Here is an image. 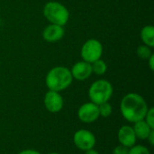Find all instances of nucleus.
I'll list each match as a JSON object with an SVG mask.
<instances>
[{"mask_svg": "<svg viewBox=\"0 0 154 154\" xmlns=\"http://www.w3.org/2000/svg\"><path fill=\"white\" fill-rule=\"evenodd\" d=\"M43 15L51 23L64 26L69 19V12L68 8L55 1L46 3L43 7Z\"/></svg>", "mask_w": 154, "mask_h": 154, "instance_id": "3", "label": "nucleus"}, {"mask_svg": "<svg viewBox=\"0 0 154 154\" xmlns=\"http://www.w3.org/2000/svg\"><path fill=\"white\" fill-rule=\"evenodd\" d=\"M73 77L70 70L65 66H55L51 68L45 77V84L49 90L62 92L72 84Z\"/></svg>", "mask_w": 154, "mask_h": 154, "instance_id": "2", "label": "nucleus"}, {"mask_svg": "<svg viewBox=\"0 0 154 154\" xmlns=\"http://www.w3.org/2000/svg\"><path fill=\"white\" fill-rule=\"evenodd\" d=\"M129 154H151V152L143 145H134L129 148Z\"/></svg>", "mask_w": 154, "mask_h": 154, "instance_id": "17", "label": "nucleus"}, {"mask_svg": "<svg viewBox=\"0 0 154 154\" xmlns=\"http://www.w3.org/2000/svg\"><path fill=\"white\" fill-rule=\"evenodd\" d=\"M120 109L123 117L126 121L134 123L144 119L149 107L142 95L136 93H130L123 97Z\"/></svg>", "mask_w": 154, "mask_h": 154, "instance_id": "1", "label": "nucleus"}, {"mask_svg": "<svg viewBox=\"0 0 154 154\" xmlns=\"http://www.w3.org/2000/svg\"><path fill=\"white\" fill-rule=\"evenodd\" d=\"M80 54L84 61L92 64L101 58L103 54V45L97 39H88L82 45Z\"/></svg>", "mask_w": 154, "mask_h": 154, "instance_id": "5", "label": "nucleus"}, {"mask_svg": "<svg viewBox=\"0 0 154 154\" xmlns=\"http://www.w3.org/2000/svg\"><path fill=\"white\" fill-rule=\"evenodd\" d=\"M73 141L77 148L84 152L93 149L96 145L95 135L88 130H79L76 132Z\"/></svg>", "mask_w": 154, "mask_h": 154, "instance_id": "6", "label": "nucleus"}, {"mask_svg": "<svg viewBox=\"0 0 154 154\" xmlns=\"http://www.w3.org/2000/svg\"><path fill=\"white\" fill-rule=\"evenodd\" d=\"M65 30L62 25L56 24H50L42 31V37L46 42L55 43L63 38Z\"/></svg>", "mask_w": 154, "mask_h": 154, "instance_id": "10", "label": "nucleus"}, {"mask_svg": "<svg viewBox=\"0 0 154 154\" xmlns=\"http://www.w3.org/2000/svg\"><path fill=\"white\" fill-rule=\"evenodd\" d=\"M98 105L90 102L82 104L78 111L79 119L85 123H91L99 118Z\"/></svg>", "mask_w": 154, "mask_h": 154, "instance_id": "7", "label": "nucleus"}, {"mask_svg": "<svg viewBox=\"0 0 154 154\" xmlns=\"http://www.w3.org/2000/svg\"><path fill=\"white\" fill-rule=\"evenodd\" d=\"M91 66H92V73L97 75H103L107 71L106 63L104 60H102L101 58L93 62L91 64Z\"/></svg>", "mask_w": 154, "mask_h": 154, "instance_id": "14", "label": "nucleus"}, {"mask_svg": "<svg viewBox=\"0 0 154 154\" xmlns=\"http://www.w3.org/2000/svg\"><path fill=\"white\" fill-rule=\"evenodd\" d=\"M148 62H149V66H150V69L152 70V71H153L154 70V54H152L148 59Z\"/></svg>", "mask_w": 154, "mask_h": 154, "instance_id": "20", "label": "nucleus"}, {"mask_svg": "<svg viewBox=\"0 0 154 154\" xmlns=\"http://www.w3.org/2000/svg\"><path fill=\"white\" fill-rule=\"evenodd\" d=\"M141 39L144 44L150 46L151 48L154 46V27L151 25H145L141 30Z\"/></svg>", "mask_w": 154, "mask_h": 154, "instance_id": "13", "label": "nucleus"}, {"mask_svg": "<svg viewBox=\"0 0 154 154\" xmlns=\"http://www.w3.org/2000/svg\"><path fill=\"white\" fill-rule=\"evenodd\" d=\"M133 128H134L136 138L140 140H146L149 134L151 133V132L154 130L149 126V124L145 122L144 119L134 123V125Z\"/></svg>", "mask_w": 154, "mask_h": 154, "instance_id": "12", "label": "nucleus"}, {"mask_svg": "<svg viewBox=\"0 0 154 154\" xmlns=\"http://www.w3.org/2000/svg\"><path fill=\"white\" fill-rule=\"evenodd\" d=\"M71 75L73 79L78 81H85L88 79L92 73V66L90 63H88L84 60L76 63L70 69Z\"/></svg>", "mask_w": 154, "mask_h": 154, "instance_id": "9", "label": "nucleus"}, {"mask_svg": "<svg viewBox=\"0 0 154 154\" xmlns=\"http://www.w3.org/2000/svg\"><path fill=\"white\" fill-rule=\"evenodd\" d=\"M113 85L107 80L100 79L94 82L88 90L90 101L97 105L108 102L113 95Z\"/></svg>", "mask_w": 154, "mask_h": 154, "instance_id": "4", "label": "nucleus"}, {"mask_svg": "<svg viewBox=\"0 0 154 154\" xmlns=\"http://www.w3.org/2000/svg\"><path fill=\"white\" fill-rule=\"evenodd\" d=\"M136 139L137 138L132 126L124 125L120 128L118 132V141L122 145L127 148H131L132 146L135 145Z\"/></svg>", "mask_w": 154, "mask_h": 154, "instance_id": "11", "label": "nucleus"}, {"mask_svg": "<svg viewBox=\"0 0 154 154\" xmlns=\"http://www.w3.org/2000/svg\"><path fill=\"white\" fill-rule=\"evenodd\" d=\"M113 154H129V148L121 144L114 149Z\"/></svg>", "mask_w": 154, "mask_h": 154, "instance_id": "19", "label": "nucleus"}, {"mask_svg": "<svg viewBox=\"0 0 154 154\" xmlns=\"http://www.w3.org/2000/svg\"><path fill=\"white\" fill-rule=\"evenodd\" d=\"M98 111H99L100 116L106 118L111 115L113 108H112V105L108 102H106V103H103L98 105Z\"/></svg>", "mask_w": 154, "mask_h": 154, "instance_id": "16", "label": "nucleus"}, {"mask_svg": "<svg viewBox=\"0 0 154 154\" xmlns=\"http://www.w3.org/2000/svg\"><path fill=\"white\" fill-rule=\"evenodd\" d=\"M136 53H137L138 57H140L143 60H147L152 54V52L151 47L148 46V45H146V44L139 45L137 47Z\"/></svg>", "mask_w": 154, "mask_h": 154, "instance_id": "15", "label": "nucleus"}, {"mask_svg": "<svg viewBox=\"0 0 154 154\" xmlns=\"http://www.w3.org/2000/svg\"><path fill=\"white\" fill-rule=\"evenodd\" d=\"M43 103H44L45 108L50 113H52L60 112L64 104L63 98L60 94V93L55 92V91H51V90H49L45 93Z\"/></svg>", "mask_w": 154, "mask_h": 154, "instance_id": "8", "label": "nucleus"}, {"mask_svg": "<svg viewBox=\"0 0 154 154\" xmlns=\"http://www.w3.org/2000/svg\"><path fill=\"white\" fill-rule=\"evenodd\" d=\"M144 120L152 129H154V108L152 107V108L148 109L146 115L144 117Z\"/></svg>", "mask_w": 154, "mask_h": 154, "instance_id": "18", "label": "nucleus"}, {"mask_svg": "<svg viewBox=\"0 0 154 154\" xmlns=\"http://www.w3.org/2000/svg\"><path fill=\"white\" fill-rule=\"evenodd\" d=\"M147 140L149 141V143H150V144H151V145H153L154 144V130H152V131L151 132V133L149 134V136H148Z\"/></svg>", "mask_w": 154, "mask_h": 154, "instance_id": "22", "label": "nucleus"}, {"mask_svg": "<svg viewBox=\"0 0 154 154\" xmlns=\"http://www.w3.org/2000/svg\"><path fill=\"white\" fill-rule=\"evenodd\" d=\"M18 154H41L39 152L35 151V150H24L22 151L21 152H19Z\"/></svg>", "mask_w": 154, "mask_h": 154, "instance_id": "21", "label": "nucleus"}, {"mask_svg": "<svg viewBox=\"0 0 154 154\" xmlns=\"http://www.w3.org/2000/svg\"><path fill=\"white\" fill-rule=\"evenodd\" d=\"M49 154H59V153H57V152H51V153H49Z\"/></svg>", "mask_w": 154, "mask_h": 154, "instance_id": "24", "label": "nucleus"}, {"mask_svg": "<svg viewBox=\"0 0 154 154\" xmlns=\"http://www.w3.org/2000/svg\"><path fill=\"white\" fill-rule=\"evenodd\" d=\"M85 154H99L97 151H95L94 149H90L88 151H85Z\"/></svg>", "mask_w": 154, "mask_h": 154, "instance_id": "23", "label": "nucleus"}]
</instances>
